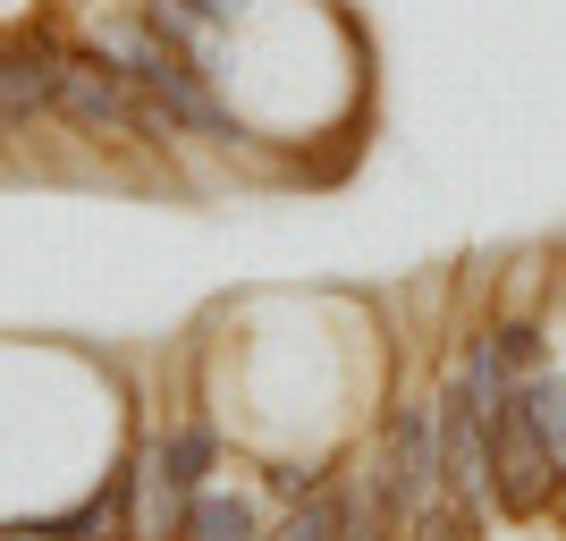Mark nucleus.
Here are the masks:
<instances>
[{"label":"nucleus","mask_w":566,"mask_h":541,"mask_svg":"<svg viewBox=\"0 0 566 541\" xmlns=\"http://www.w3.org/2000/svg\"><path fill=\"white\" fill-rule=\"evenodd\" d=\"M187 9H195L203 25H212V18H237V0H187Z\"/></svg>","instance_id":"9d476101"},{"label":"nucleus","mask_w":566,"mask_h":541,"mask_svg":"<svg viewBox=\"0 0 566 541\" xmlns=\"http://www.w3.org/2000/svg\"><path fill=\"white\" fill-rule=\"evenodd\" d=\"M212 457H220V440H212V424H178L161 440V457H153V482H161V508H169V524L187 517V499L203 491V474H212Z\"/></svg>","instance_id":"39448f33"},{"label":"nucleus","mask_w":566,"mask_h":541,"mask_svg":"<svg viewBox=\"0 0 566 541\" xmlns=\"http://www.w3.org/2000/svg\"><path fill=\"white\" fill-rule=\"evenodd\" d=\"M491 474H499V508L507 517H533V508H549V491L566 482V466L549 457L542 424H533V406H524V381L507 389V406H499L491 424Z\"/></svg>","instance_id":"f257e3e1"},{"label":"nucleus","mask_w":566,"mask_h":541,"mask_svg":"<svg viewBox=\"0 0 566 541\" xmlns=\"http://www.w3.org/2000/svg\"><path fill=\"white\" fill-rule=\"evenodd\" d=\"M524 406H533V424H542L549 457L566 466V373H533V381H524Z\"/></svg>","instance_id":"6e6552de"},{"label":"nucleus","mask_w":566,"mask_h":541,"mask_svg":"<svg viewBox=\"0 0 566 541\" xmlns=\"http://www.w3.org/2000/svg\"><path fill=\"white\" fill-rule=\"evenodd\" d=\"M127 491H136V474H111V491H94L76 517L43 524V533L51 541H118V533H127Z\"/></svg>","instance_id":"423d86ee"},{"label":"nucleus","mask_w":566,"mask_h":541,"mask_svg":"<svg viewBox=\"0 0 566 541\" xmlns=\"http://www.w3.org/2000/svg\"><path fill=\"white\" fill-rule=\"evenodd\" d=\"M60 60L69 51L51 43H0V118H34V111H60Z\"/></svg>","instance_id":"20e7f679"},{"label":"nucleus","mask_w":566,"mask_h":541,"mask_svg":"<svg viewBox=\"0 0 566 541\" xmlns=\"http://www.w3.org/2000/svg\"><path fill=\"white\" fill-rule=\"evenodd\" d=\"M389 533H406L398 474H389V448H364L338 482V541H389Z\"/></svg>","instance_id":"7ed1b4c3"},{"label":"nucleus","mask_w":566,"mask_h":541,"mask_svg":"<svg viewBox=\"0 0 566 541\" xmlns=\"http://www.w3.org/2000/svg\"><path fill=\"white\" fill-rule=\"evenodd\" d=\"M178 541H254V508L237 491H195L178 517Z\"/></svg>","instance_id":"0eeeda50"},{"label":"nucleus","mask_w":566,"mask_h":541,"mask_svg":"<svg viewBox=\"0 0 566 541\" xmlns=\"http://www.w3.org/2000/svg\"><path fill=\"white\" fill-rule=\"evenodd\" d=\"M60 111H69L85 136H144L153 102H144V85L127 69H111L102 51H69V60H60Z\"/></svg>","instance_id":"f03ea898"},{"label":"nucleus","mask_w":566,"mask_h":541,"mask_svg":"<svg viewBox=\"0 0 566 541\" xmlns=\"http://www.w3.org/2000/svg\"><path fill=\"white\" fill-rule=\"evenodd\" d=\"M271 541H338V491H331V482H322V491H305Z\"/></svg>","instance_id":"1a4fd4ad"}]
</instances>
